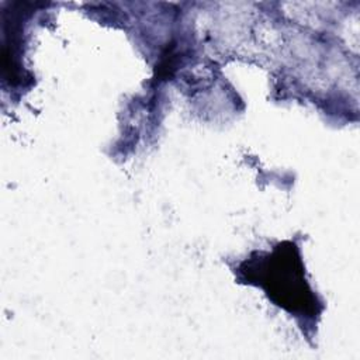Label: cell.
Wrapping results in <instances>:
<instances>
[{"label": "cell", "instance_id": "6da1fadb", "mask_svg": "<svg viewBox=\"0 0 360 360\" xmlns=\"http://www.w3.org/2000/svg\"><path fill=\"white\" fill-rule=\"evenodd\" d=\"M266 260L271 264V270L262 262L263 276L259 278L262 287H267L277 281L281 283L271 294V300L283 308L292 312H314L311 308L315 297L304 278V269L297 248L292 243H283L276 248L271 255H266Z\"/></svg>", "mask_w": 360, "mask_h": 360}]
</instances>
